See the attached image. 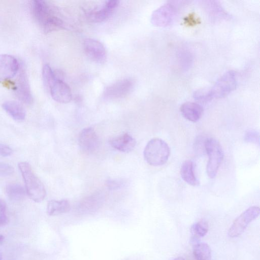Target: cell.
<instances>
[{
  "mask_svg": "<svg viewBox=\"0 0 260 260\" xmlns=\"http://www.w3.org/2000/svg\"><path fill=\"white\" fill-rule=\"evenodd\" d=\"M237 80L236 73L229 71L223 74L210 88L197 90L193 94L197 101L206 102L213 99L224 98L236 89Z\"/></svg>",
  "mask_w": 260,
  "mask_h": 260,
  "instance_id": "cell-1",
  "label": "cell"
},
{
  "mask_svg": "<svg viewBox=\"0 0 260 260\" xmlns=\"http://www.w3.org/2000/svg\"><path fill=\"white\" fill-rule=\"evenodd\" d=\"M32 16L45 33L64 28L63 21L54 15L51 7L45 1L36 0L31 2Z\"/></svg>",
  "mask_w": 260,
  "mask_h": 260,
  "instance_id": "cell-2",
  "label": "cell"
},
{
  "mask_svg": "<svg viewBox=\"0 0 260 260\" xmlns=\"http://www.w3.org/2000/svg\"><path fill=\"white\" fill-rule=\"evenodd\" d=\"M25 183V190L28 197L35 202L44 200L46 191L43 183L34 173L31 166L27 162L18 164Z\"/></svg>",
  "mask_w": 260,
  "mask_h": 260,
  "instance_id": "cell-3",
  "label": "cell"
},
{
  "mask_svg": "<svg viewBox=\"0 0 260 260\" xmlns=\"http://www.w3.org/2000/svg\"><path fill=\"white\" fill-rule=\"evenodd\" d=\"M170 154L169 146L163 140L155 138L151 139L144 150L146 162L152 166H160L168 160Z\"/></svg>",
  "mask_w": 260,
  "mask_h": 260,
  "instance_id": "cell-4",
  "label": "cell"
},
{
  "mask_svg": "<svg viewBox=\"0 0 260 260\" xmlns=\"http://www.w3.org/2000/svg\"><path fill=\"white\" fill-rule=\"evenodd\" d=\"M205 152L208 156L206 170L210 178H214L223 160V153L221 146L215 139L208 138L205 141Z\"/></svg>",
  "mask_w": 260,
  "mask_h": 260,
  "instance_id": "cell-5",
  "label": "cell"
},
{
  "mask_svg": "<svg viewBox=\"0 0 260 260\" xmlns=\"http://www.w3.org/2000/svg\"><path fill=\"white\" fill-rule=\"evenodd\" d=\"M259 214V208L257 206H252L247 209L235 219L228 231L229 236L235 238L241 235L248 225Z\"/></svg>",
  "mask_w": 260,
  "mask_h": 260,
  "instance_id": "cell-6",
  "label": "cell"
},
{
  "mask_svg": "<svg viewBox=\"0 0 260 260\" xmlns=\"http://www.w3.org/2000/svg\"><path fill=\"white\" fill-rule=\"evenodd\" d=\"M177 13V8L173 4L166 3L153 12L151 22L156 26H168L173 23Z\"/></svg>",
  "mask_w": 260,
  "mask_h": 260,
  "instance_id": "cell-7",
  "label": "cell"
},
{
  "mask_svg": "<svg viewBox=\"0 0 260 260\" xmlns=\"http://www.w3.org/2000/svg\"><path fill=\"white\" fill-rule=\"evenodd\" d=\"M84 51L88 57L99 64H103L107 59V52L103 44L100 41L91 38L84 40Z\"/></svg>",
  "mask_w": 260,
  "mask_h": 260,
  "instance_id": "cell-8",
  "label": "cell"
},
{
  "mask_svg": "<svg viewBox=\"0 0 260 260\" xmlns=\"http://www.w3.org/2000/svg\"><path fill=\"white\" fill-rule=\"evenodd\" d=\"M134 82L131 79L120 80L107 86L104 95L109 99H117L126 96L132 90Z\"/></svg>",
  "mask_w": 260,
  "mask_h": 260,
  "instance_id": "cell-9",
  "label": "cell"
},
{
  "mask_svg": "<svg viewBox=\"0 0 260 260\" xmlns=\"http://www.w3.org/2000/svg\"><path fill=\"white\" fill-rule=\"evenodd\" d=\"M78 142L80 147L87 153L94 152L100 146L99 138L92 127H86L81 131Z\"/></svg>",
  "mask_w": 260,
  "mask_h": 260,
  "instance_id": "cell-10",
  "label": "cell"
},
{
  "mask_svg": "<svg viewBox=\"0 0 260 260\" xmlns=\"http://www.w3.org/2000/svg\"><path fill=\"white\" fill-rule=\"evenodd\" d=\"M19 64L17 59L9 54H0V80L13 78L18 73Z\"/></svg>",
  "mask_w": 260,
  "mask_h": 260,
  "instance_id": "cell-11",
  "label": "cell"
},
{
  "mask_svg": "<svg viewBox=\"0 0 260 260\" xmlns=\"http://www.w3.org/2000/svg\"><path fill=\"white\" fill-rule=\"evenodd\" d=\"M49 88L54 101L60 103H68L72 100L71 89L62 80L57 78Z\"/></svg>",
  "mask_w": 260,
  "mask_h": 260,
  "instance_id": "cell-12",
  "label": "cell"
},
{
  "mask_svg": "<svg viewBox=\"0 0 260 260\" xmlns=\"http://www.w3.org/2000/svg\"><path fill=\"white\" fill-rule=\"evenodd\" d=\"M17 81L15 88L16 96L25 104H31L33 102V98L26 75L24 71L20 72Z\"/></svg>",
  "mask_w": 260,
  "mask_h": 260,
  "instance_id": "cell-13",
  "label": "cell"
},
{
  "mask_svg": "<svg viewBox=\"0 0 260 260\" xmlns=\"http://www.w3.org/2000/svg\"><path fill=\"white\" fill-rule=\"evenodd\" d=\"M119 1L111 0L107 1L102 9L90 12L88 15V19L91 22L98 23L106 20L117 7Z\"/></svg>",
  "mask_w": 260,
  "mask_h": 260,
  "instance_id": "cell-14",
  "label": "cell"
},
{
  "mask_svg": "<svg viewBox=\"0 0 260 260\" xmlns=\"http://www.w3.org/2000/svg\"><path fill=\"white\" fill-rule=\"evenodd\" d=\"M111 146L122 152H129L136 145L135 139L129 134L124 133L113 138L109 141Z\"/></svg>",
  "mask_w": 260,
  "mask_h": 260,
  "instance_id": "cell-15",
  "label": "cell"
},
{
  "mask_svg": "<svg viewBox=\"0 0 260 260\" xmlns=\"http://www.w3.org/2000/svg\"><path fill=\"white\" fill-rule=\"evenodd\" d=\"M182 116L187 120L195 122L202 117V107L198 103L187 102L182 104L180 108Z\"/></svg>",
  "mask_w": 260,
  "mask_h": 260,
  "instance_id": "cell-16",
  "label": "cell"
},
{
  "mask_svg": "<svg viewBox=\"0 0 260 260\" xmlns=\"http://www.w3.org/2000/svg\"><path fill=\"white\" fill-rule=\"evenodd\" d=\"M3 108L15 120L25 119V111L22 105L14 101H8L2 104Z\"/></svg>",
  "mask_w": 260,
  "mask_h": 260,
  "instance_id": "cell-17",
  "label": "cell"
},
{
  "mask_svg": "<svg viewBox=\"0 0 260 260\" xmlns=\"http://www.w3.org/2000/svg\"><path fill=\"white\" fill-rule=\"evenodd\" d=\"M71 209L69 202L67 200H51L47 205V213L50 216H55L68 212Z\"/></svg>",
  "mask_w": 260,
  "mask_h": 260,
  "instance_id": "cell-18",
  "label": "cell"
},
{
  "mask_svg": "<svg viewBox=\"0 0 260 260\" xmlns=\"http://www.w3.org/2000/svg\"><path fill=\"white\" fill-rule=\"evenodd\" d=\"M180 174L182 179L191 186L199 184L194 172L193 163L191 160H187L183 162L180 169Z\"/></svg>",
  "mask_w": 260,
  "mask_h": 260,
  "instance_id": "cell-19",
  "label": "cell"
},
{
  "mask_svg": "<svg viewBox=\"0 0 260 260\" xmlns=\"http://www.w3.org/2000/svg\"><path fill=\"white\" fill-rule=\"evenodd\" d=\"M6 192L9 199L14 202L21 201L26 193L25 189L17 183L8 184L6 188Z\"/></svg>",
  "mask_w": 260,
  "mask_h": 260,
  "instance_id": "cell-20",
  "label": "cell"
},
{
  "mask_svg": "<svg viewBox=\"0 0 260 260\" xmlns=\"http://www.w3.org/2000/svg\"><path fill=\"white\" fill-rule=\"evenodd\" d=\"M193 253L196 260H210L211 257V248L205 243L196 244L193 249Z\"/></svg>",
  "mask_w": 260,
  "mask_h": 260,
  "instance_id": "cell-21",
  "label": "cell"
},
{
  "mask_svg": "<svg viewBox=\"0 0 260 260\" xmlns=\"http://www.w3.org/2000/svg\"><path fill=\"white\" fill-rule=\"evenodd\" d=\"M42 76L45 85L48 88L57 79L52 68L48 64H44L43 67Z\"/></svg>",
  "mask_w": 260,
  "mask_h": 260,
  "instance_id": "cell-22",
  "label": "cell"
},
{
  "mask_svg": "<svg viewBox=\"0 0 260 260\" xmlns=\"http://www.w3.org/2000/svg\"><path fill=\"white\" fill-rule=\"evenodd\" d=\"M208 223L204 219L195 223L192 227V232L196 236L201 237L204 236L208 231Z\"/></svg>",
  "mask_w": 260,
  "mask_h": 260,
  "instance_id": "cell-23",
  "label": "cell"
},
{
  "mask_svg": "<svg viewBox=\"0 0 260 260\" xmlns=\"http://www.w3.org/2000/svg\"><path fill=\"white\" fill-rule=\"evenodd\" d=\"M8 221L6 203L3 200L0 199V226L6 224Z\"/></svg>",
  "mask_w": 260,
  "mask_h": 260,
  "instance_id": "cell-24",
  "label": "cell"
},
{
  "mask_svg": "<svg viewBox=\"0 0 260 260\" xmlns=\"http://www.w3.org/2000/svg\"><path fill=\"white\" fill-rule=\"evenodd\" d=\"M244 140L248 143L259 144V138L258 133L254 130H249L245 135Z\"/></svg>",
  "mask_w": 260,
  "mask_h": 260,
  "instance_id": "cell-25",
  "label": "cell"
},
{
  "mask_svg": "<svg viewBox=\"0 0 260 260\" xmlns=\"http://www.w3.org/2000/svg\"><path fill=\"white\" fill-rule=\"evenodd\" d=\"M105 185L109 189H118L124 185V181L120 179H110L106 180Z\"/></svg>",
  "mask_w": 260,
  "mask_h": 260,
  "instance_id": "cell-26",
  "label": "cell"
},
{
  "mask_svg": "<svg viewBox=\"0 0 260 260\" xmlns=\"http://www.w3.org/2000/svg\"><path fill=\"white\" fill-rule=\"evenodd\" d=\"M14 172V169L12 166L7 163L0 162V177L9 176Z\"/></svg>",
  "mask_w": 260,
  "mask_h": 260,
  "instance_id": "cell-27",
  "label": "cell"
},
{
  "mask_svg": "<svg viewBox=\"0 0 260 260\" xmlns=\"http://www.w3.org/2000/svg\"><path fill=\"white\" fill-rule=\"evenodd\" d=\"M184 23L187 25L192 26L200 23L199 19L194 17V13L190 14L184 18Z\"/></svg>",
  "mask_w": 260,
  "mask_h": 260,
  "instance_id": "cell-28",
  "label": "cell"
},
{
  "mask_svg": "<svg viewBox=\"0 0 260 260\" xmlns=\"http://www.w3.org/2000/svg\"><path fill=\"white\" fill-rule=\"evenodd\" d=\"M12 149L8 145L0 144V155L6 157L11 155Z\"/></svg>",
  "mask_w": 260,
  "mask_h": 260,
  "instance_id": "cell-29",
  "label": "cell"
},
{
  "mask_svg": "<svg viewBox=\"0 0 260 260\" xmlns=\"http://www.w3.org/2000/svg\"><path fill=\"white\" fill-rule=\"evenodd\" d=\"M173 260H185V259L184 257H183L182 256H179V257H176V258H175Z\"/></svg>",
  "mask_w": 260,
  "mask_h": 260,
  "instance_id": "cell-30",
  "label": "cell"
},
{
  "mask_svg": "<svg viewBox=\"0 0 260 260\" xmlns=\"http://www.w3.org/2000/svg\"><path fill=\"white\" fill-rule=\"evenodd\" d=\"M4 237L2 235H0V244L4 241Z\"/></svg>",
  "mask_w": 260,
  "mask_h": 260,
  "instance_id": "cell-31",
  "label": "cell"
},
{
  "mask_svg": "<svg viewBox=\"0 0 260 260\" xmlns=\"http://www.w3.org/2000/svg\"><path fill=\"white\" fill-rule=\"evenodd\" d=\"M0 260H2V254L1 252H0Z\"/></svg>",
  "mask_w": 260,
  "mask_h": 260,
  "instance_id": "cell-32",
  "label": "cell"
}]
</instances>
